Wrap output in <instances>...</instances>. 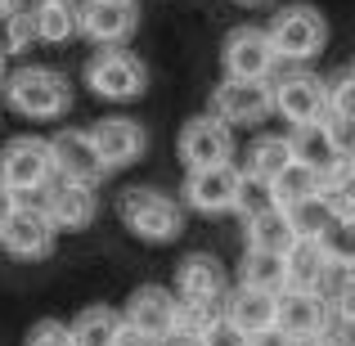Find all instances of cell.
Returning a JSON list of instances; mask_svg holds the SVG:
<instances>
[{
  "label": "cell",
  "mask_w": 355,
  "mask_h": 346,
  "mask_svg": "<svg viewBox=\"0 0 355 346\" xmlns=\"http://www.w3.org/2000/svg\"><path fill=\"white\" fill-rule=\"evenodd\" d=\"M117 216L139 243H175L184 234V207L162 189H126L117 198Z\"/></svg>",
  "instance_id": "obj_2"
},
{
  "label": "cell",
  "mask_w": 355,
  "mask_h": 346,
  "mask_svg": "<svg viewBox=\"0 0 355 346\" xmlns=\"http://www.w3.org/2000/svg\"><path fill=\"white\" fill-rule=\"evenodd\" d=\"M279 63H311L329 45V23L315 5H284L266 27Z\"/></svg>",
  "instance_id": "obj_3"
},
{
  "label": "cell",
  "mask_w": 355,
  "mask_h": 346,
  "mask_svg": "<svg viewBox=\"0 0 355 346\" xmlns=\"http://www.w3.org/2000/svg\"><path fill=\"white\" fill-rule=\"evenodd\" d=\"M162 346H202V333H193V329H180V324H175V333H171V338H166Z\"/></svg>",
  "instance_id": "obj_34"
},
{
  "label": "cell",
  "mask_w": 355,
  "mask_h": 346,
  "mask_svg": "<svg viewBox=\"0 0 355 346\" xmlns=\"http://www.w3.org/2000/svg\"><path fill=\"white\" fill-rule=\"evenodd\" d=\"M275 108H270V81H220L211 90V117L220 126L239 130V126H261Z\"/></svg>",
  "instance_id": "obj_13"
},
{
  "label": "cell",
  "mask_w": 355,
  "mask_h": 346,
  "mask_svg": "<svg viewBox=\"0 0 355 346\" xmlns=\"http://www.w3.org/2000/svg\"><path fill=\"white\" fill-rule=\"evenodd\" d=\"M0 86H5V59H0Z\"/></svg>",
  "instance_id": "obj_39"
},
{
  "label": "cell",
  "mask_w": 355,
  "mask_h": 346,
  "mask_svg": "<svg viewBox=\"0 0 355 346\" xmlns=\"http://www.w3.org/2000/svg\"><path fill=\"white\" fill-rule=\"evenodd\" d=\"M54 180V162H50V139L41 135H14L0 148V184L23 202V193H41Z\"/></svg>",
  "instance_id": "obj_4"
},
{
  "label": "cell",
  "mask_w": 355,
  "mask_h": 346,
  "mask_svg": "<svg viewBox=\"0 0 355 346\" xmlns=\"http://www.w3.org/2000/svg\"><path fill=\"white\" fill-rule=\"evenodd\" d=\"M45 198L36 207L50 216L54 230H86L99 216V193L95 184H72V180H50V189H41Z\"/></svg>",
  "instance_id": "obj_17"
},
{
  "label": "cell",
  "mask_w": 355,
  "mask_h": 346,
  "mask_svg": "<svg viewBox=\"0 0 355 346\" xmlns=\"http://www.w3.org/2000/svg\"><path fill=\"white\" fill-rule=\"evenodd\" d=\"M139 27V9L126 0H86L77 5V36L95 41L99 50H121Z\"/></svg>",
  "instance_id": "obj_10"
},
{
  "label": "cell",
  "mask_w": 355,
  "mask_h": 346,
  "mask_svg": "<svg viewBox=\"0 0 355 346\" xmlns=\"http://www.w3.org/2000/svg\"><path fill=\"white\" fill-rule=\"evenodd\" d=\"M315 198H320V171H311V166H302V162H288L284 171L266 184V207H279V211H297Z\"/></svg>",
  "instance_id": "obj_22"
},
{
  "label": "cell",
  "mask_w": 355,
  "mask_h": 346,
  "mask_svg": "<svg viewBox=\"0 0 355 346\" xmlns=\"http://www.w3.org/2000/svg\"><path fill=\"white\" fill-rule=\"evenodd\" d=\"M270 108L284 113V121L293 126H311V121H324L329 104H324V81L311 77V72H284V77H270Z\"/></svg>",
  "instance_id": "obj_12"
},
{
  "label": "cell",
  "mask_w": 355,
  "mask_h": 346,
  "mask_svg": "<svg viewBox=\"0 0 355 346\" xmlns=\"http://www.w3.org/2000/svg\"><path fill=\"white\" fill-rule=\"evenodd\" d=\"M202 346H248V338H243L234 324L220 315V320H211L207 329H202Z\"/></svg>",
  "instance_id": "obj_31"
},
{
  "label": "cell",
  "mask_w": 355,
  "mask_h": 346,
  "mask_svg": "<svg viewBox=\"0 0 355 346\" xmlns=\"http://www.w3.org/2000/svg\"><path fill=\"white\" fill-rule=\"evenodd\" d=\"M126 5H135V0H126Z\"/></svg>",
  "instance_id": "obj_40"
},
{
  "label": "cell",
  "mask_w": 355,
  "mask_h": 346,
  "mask_svg": "<svg viewBox=\"0 0 355 346\" xmlns=\"http://www.w3.org/2000/svg\"><path fill=\"white\" fill-rule=\"evenodd\" d=\"M27 45H32V18H27V9H9V14H0V59L23 54Z\"/></svg>",
  "instance_id": "obj_28"
},
{
  "label": "cell",
  "mask_w": 355,
  "mask_h": 346,
  "mask_svg": "<svg viewBox=\"0 0 355 346\" xmlns=\"http://www.w3.org/2000/svg\"><path fill=\"white\" fill-rule=\"evenodd\" d=\"M14 207H18V198H14V193L5 189V184H0V225L9 220V211H14Z\"/></svg>",
  "instance_id": "obj_36"
},
{
  "label": "cell",
  "mask_w": 355,
  "mask_h": 346,
  "mask_svg": "<svg viewBox=\"0 0 355 346\" xmlns=\"http://www.w3.org/2000/svg\"><path fill=\"white\" fill-rule=\"evenodd\" d=\"M220 68H225V81H270L279 68L275 50H270V36L266 27H252L243 23L225 36L220 45Z\"/></svg>",
  "instance_id": "obj_8"
},
{
  "label": "cell",
  "mask_w": 355,
  "mask_h": 346,
  "mask_svg": "<svg viewBox=\"0 0 355 346\" xmlns=\"http://www.w3.org/2000/svg\"><path fill=\"white\" fill-rule=\"evenodd\" d=\"M180 162L189 171H202V166H225L234 162V130L220 126L211 113H198L180 126Z\"/></svg>",
  "instance_id": "obj_11"
},
{
  "label": "cell",
  "mask_w": 355,
  "mask_h": 346,
  "mask_svg": "<svg viewBox=\"0 0 355 346\" xmlns=\"http://www.w3.org/2000/svg\"><path fill=\"white\" fill-rule=\"evenodd\" d=\"M315 243H320V252H324V261L329 266H351L355 261V243H351V225H324L320 234H315Z\"/></svg>",
  "instance_id": "obj_29"
},
{
  "label": "cell",
  "mask_w": 355,
  "mask_h": 346,
  "mask_svg": "<svg viewBox=\"0 0 355 346\" xmlns=\"http://www.w3.org/2000/svg\"><path fill=\"white\" fill-rule=\"evenodd\" d=\"M288 162H293V153H288V135H261V139L248 144V157H243L239 175H243V184H261V189H266Z\"/></svg>",
  "instance_id": "obj_23"
},
{
  "label": "cell",
  "mask_w": 355,
  "mask_h": 346,
  "mask_svg": "<svg viewBox=\"0 0 355 346\" xmlns=\"http://www.w3.org/2000/svg\"><path fill=\"white\" fill-rule=\"evenodd\" d=\"M333 324V311L324 306V297L320 293H279V306H275V329L284 333L288 342H297V346H306V342H315L324 329Z\"/></svg>",
  "instance_id": "obj_15"
},
{
  "label": "cell",
  "mask_w": 355,
  "mask_h": 346,
  "mask_svg": "<svg viewBox=\"0 0 355 346\" xmlns=\"http://www.w3.org/2000/svg\"><path fill=\"white\" fill-rule=\"evenodd\" d=\"M117 324H121V315L113 306H86L68 324V338H72V346H113Z\"/></svg>",
  "instance_id": "obj_26"
},
{
  "label": "cell",
  "mask_w": 355,
  "mask_h": 346,
  "mask_svg": "<svg viewBox=\"0 0 355 346\" xmlns=\"http://www.w3.org/2000/svg\"><path fill=\"white\" fill-rule=\"evenodd\" d=\"M54 243H59V230L50 225V216L36 202H18L9 211V220L0 225V248L18 261H45L54 252Z\"/></svg>",
  "instance_id": "obj_9"
},
{
  "label": "cell",
  "mask_w": 355,
  "mask_h": 346,
  "mask_svg": "<svg viewBox=\"0 0 355 346\" xmlns=\"http://www.w3.org/2000/svg\"><path fill=\"white\" fill-rule=\"evenodd\" d=\"M275 306H279L275 293H257V288H243V284H239L234 293H225L220 315L234 324L243 338H257V333L275 329Z\"/></svg>",
  "instance_id": "obj_20"
},
{
  "label": "cell",
  "mask_w": 355,
  "mask_h": 346,
  "mask_svg": "<svg viewBox=\"0 0 355 346\" xmlns=\"http://www.w3.org/2000/svg\"><path fill=\"white\" fill-rule=\"evenodd\" d=\"M5 104L14 108L18 117H36V121H50V117H63L72 108V86L59 68H18V72H5V86H0Z\"/></svg>",
  "instance_id": "obj_1"
},
{
  "label": "cell",
  "mask_w": 355,
  "mask_h": 346,
  "mask_svg": "<svg viewBox=\"0 0 355 346\" xmlns=\"http://www.w3.org/2000/svg\"><path fill=\"white\" fill-rule=\"evenodd\" d=\"M9 9H18V0H0V14H9Z\"/></svg>",
  "instance_id": "obj_38"
},
{
  "label": "cell",
  "mask_w": 355,
  "mask_h": 346,
  "mask_svg": "<svg viewBox=\"0 0 355 346\" xmlns=\"http://www.w3.org/2000/svg\"><path fill=\"white\" fill-rule=\"evenodd\" d=\"M297 243V230L288 220V211L279 207H248V220H243V252H266V257H284Z\"/></svg>",
  "instance_id": "obj_19"
},
{
  "label": "cell",
  "mask_w": 355,
  "mask_h": 346,
  "mask_svg": "<svg viewBox=\"0 0 355 346\" xmlns=\"http://www.w3.org/2000/svg\"><path fill=\"white\" fill-rule=\"evenodd\" d=\"M117 315H121V324H130V329L139 333V338L162 346L175 333V324H180V302H175L171 288L144 284V288H135V293L126 297V306H121Z\"/></svg>",
  "instance_id": "obj_7"
},
{
  "label": "cell",
  "mask_w": 355,
  "mask_h": 346,
  "mask_svg": "<svg viewBox=\"0 0 355 346\" xmlns=\"http://www.w3.org/2000/svg\"><path fill=\"white\" fill-rule=\"evenodd\" d=\"M86 135H90V148H95L104 171H121V166H130L135 157H144V148H148L144 126L130 121V117H104V121H95Z\"/></svg>",
  "instance_id": "obj_14"
},
{
  "label": "cell",
  "mask_w": 355,
  "mask_h": 346,
  "mask_svg": "<svg viewBox=\"0 0 355 346\" xmlns=\"http://www.w3.org/2000/svg\"><path fill=\"white\" fill-rule=\"evenodd\" d=\"M239 284L243 288H257V293H284L288 279H284V257H266V252H243V266H239Z\"/></svg>",
  "instance_id": "obj_27"
},
{
  "label": "cell",
  "mask_w": 355,
  "mask_h": 346,
  "mask_svg": "<svg viewBox=\"0 0 355 346\" xmlns=\"http://www.w3.org/2000/svg\"><path fill=\"white\" fill-rule=\"evenodd\" d=\"M324 270H329V261H324V252H320L315 239H297L293 248L284 252V279H288L293 293H315L320 279H324ZM288 288H284V293H288Z\"/></svg>",
  "instance_id": "obj_24"
},
{
  "label": "cell",
  "mask_w": 355,
  "mask_h": 346,
  "mask_svg": "<svg viewBox=\"0 0 355 346\" xmlns=\"http://www.w3.org/2000/svg\"><path fill=\"white\" fill-rule=\"evenodd\" d=\"M288 153H293V162H302V166H311V171L324 175L338 157H347V148H338V139H333V130L324 126V121H311V126H293Z\"/></svg>",
  "instance_id": "obj_21"
},
{
  "label": "cell",
  "mask_w": 355,
  "mask_h": 346,
  "mask_svg": "<svg viewBox=\"0 0 355 346\" xmlns=\"http://www.w3.org/2000/svg\"><path fill=\"white\" fill-rule=\"evenodd\" d=\"M86 86L95 90L99 99L130 104V99H139L148 90V68L130 50H99V54H90V63H86Z\"/></svg>",
  "instance_id": "obj_5"
},
{
  "label": "cell",
  "mask_w": 355,
  "mask_h": 346,
  "mask_svg": "<svg viewBox=\"0 0 355 346\" xmlns=\"http://www.w3.org/2000/svg\"><path fill=\"white\" fill-rule=\"evenodd\" d=\"M234 5H243V9H261V5H275V0H234Z\"/></svg>",
  "instance_id": "obj_37"
},
{
  "label": "cell",
  "mask_w": 355,
  "mask_h": 346,
  "mask_svg": "<svg viewBox=\"0 0 355 346\" xmlns=\"http://www.w3.org/2000/svg\"><path fill=\"white\" fill-rule=\"evenodd\" d=\"M306 346H351V324H338V320H333L329 329L320 333V338L306 342Z\"/></svg>",
  "instance_id": "obj_32"
},
{
  "label": "cell",
  "mask_w": 355,
  "mask_h": 346,
  "mask_svg": "<svg viewBox=\"0 0 355 346\" xmlns=\"http://www.w3.org/2000/svg\"><path fill=\"white\" fill-rule=\"evenodd\" d=\"M175 302L180 306H220L225 302V266L211 252H189L175 266Z\"/></svg>",
  "instance_id": "obj_16"
},
{
  "label": "cell",
  "mask_w": 355,
  "mask_h": 346,
  "mask_svg": "<svg viewBox=\"0 0 355 346\" xmlns=\"http://www.w3.org/2000/svg\"><path fill=\"white\" fill-rule=\"evenodd\" d=\"M180 193H184V202H189L193 211H202V216H225V211H239L243 202H248V184H243L234 162L189 171Z\"/></svg>",
  "instance_id": "obj_6"
},
{
  "label": "cell",
  "mask_w": 355,
  "mask_h": 346,
  "mask_svg": "<svg viewBox=\"0 0 355 346\" xmlns=\"http://www.w3.org/2000/svg\"><path fill=\"white\" fill-rule=\"evenodd\" d=\"M248 346H297V342H288L279 329H266V333H257V338H248Z\"/></svg>",
  "instance_id": "obj_35"
},
{
  "label": "cell",
  "mask_w": 355,
  "mask_h": 346,
  "mask_svg": "<svg viewBox=\"0 0 355 346\" xmlns=\"http://www.w3.org/2000/svg\"><path fill=\"white\" fill-rule=\"evenodd\" d=\"M32 18V41L63 45L77 36V5L72 0H36V9H27Z\"/></svg>",
  "instance_id": "obj_25"
},
{
  "label": "cell",
  "mask_w": 355,
  "mask_h": 346,
  "mask_svg": "<svg viewBox=\"0 0 355 346\" xmlns=\"http://www.w3.org/2000/svg\"><path fill=\"white\" fill-rule=\"evenodd\" d=\"M113 346H153L148 338H139L130 324H117V333H113Z\"/></svg>",
  "instance_id": "obj_33"
},
{
  "label": "cell",
  "mask_w": 355,
  "mask_h": 346,
  "mask_svg": "<svg viewBox=\"0 0 355 346\" xmlns=\"http://www.w3.org/2000/svg\"><path fill=\"white\" fill-rule=\"evenodd\" d=\"M23 346H72L68 324H63V320H36L32 329H27Z\"/></svg>",
  "instance_id": "obj_30"
},
{
  "label": "cell",
  "mask_w": 355,
  "mask_h": 346,
  "mask_svg": "<svg viewBox=\"0 0 355 346\" xmlns=\"http://www.w3.org/2000/svg\"><path fill=\"white\" fill-rule=\"evenodd\" d=\"M50 162H54V175L59 180H72V184H99L104 180V166H99L95 148H90V135L86 130H59L50 135Z\"/></svg>",
  "instance_id": "obj_18"
}]
</instances>
